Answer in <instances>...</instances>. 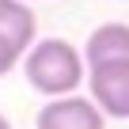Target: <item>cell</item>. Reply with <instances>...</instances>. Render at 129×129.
<instances>
[{
  "instance_id": "6da1fadb",
  "label": "cell",
  "mask_w": 129,
  "mask_h": 129,
  "mask_svg": "<svg viewBox=\"0 0 129 129\" xmlns=\"http://www.w3.org/2000/svg\"><path fill=\"white\" fill-rule=\"evenodd\" d=\"M23 61V72H27V84L38 91V95H76V87L84 84V57L72 42L64 38H34L30 49L19 57Z\"/></svg>"
},
{
  "instance_id": "8992f818",
  "label": "cell",
  "mask_w": 129,
  "mask_h": 129,
  "mask_svg": "<svg viewBox=\"0 0 129 129\" xmlns=\"http://www.w3.org/2000/svg\"><path fill=\"white\" fill-rule=\"evenodd\" d=\"M19 57H23V53H19L12 42H4V38H0V76H8L15 64H19Z\"/></svg>"
},
{
  "instance_id": "3957f363",
  "label": "cell",
  "mask_w": 129,
  "mask_h": 129,
  "mask_svg": "<svg viewBox=\"0 0 129 129\" xmlns=\"http://www.w3.org/2000/svg\"><path fill=\"white\" fill-rule=\"evenodd\" d=\"M38 129H106V118L84 95H57L38 110Z\"/></svg>"
},
{
  "instance_id": "52a82bcc",
  "label": "cell",
  "mask_w": 129,
  "mask_h": 129,
  "mask_svg": "<svg viewBox=\"0 0 129 129\" xmlns=\"http://www.w3.org/2000/svg\"><path fill=\"white\" fill-rule=\"evenodd\" d=\"M0 129H12V121H8V118H4V114H0Z\"/></svg>"
},
{
  "instance_id": "277c9868",
  "label": "cell",
  "mask_w": 129,
  "mask_h": 129,
  "mask_svg": "<svg viewBox=\"0 0 129 129\" xmlns=\"http://www.w3.org/2000/svg\"><path fill=\"white\" fill-rule=\"evenodd\" d=\"M84 69L91 64H114V61H129V23H103L87 34L84 46Z\"/></svg>"
},
{
  "instance_id": "ba28073f",
  "label": "cell",
  "mask_w": 129,
  "mask_h": 129,
  "mask_svg": "<svg viewBox=\"0 0 129 129\" xmlns=\"http://www.w3.org/2000/svg\"><path fill=\"white\" fill-rule=\"evenodd\" d=\"M27 4H30V0H27Z\"/></svg>"
},
{
  "instance_id": "7a4b0ae2",
  "label": "cell",
  "mask_w": 129,
  "mask_h": 129,
  "mask_svg": "<svg viewBox=\"0 0 129 129\" xmlns=\"http://www.w3.org/2000/svg\"><path fill=\"white\" fill-rule=\"evenodd\" d=\"M87 87H91V103L99 106L103 118H129V61H114V64H91L84 72Z\"/></svg>"
},
{
  "instance_id": "5b68a950",
  "label": "cell",
  "mask_w": 129,
  "mask_h": 129,
  "mask_svg": "<svg viewBox=\"0 0 129 129\" xmlns=\"http://www.w3.org/2000/svg\"><path fill=\"white\" fill-rule=\"evenodd\" d=\"M34 34H38V19L34 8H27V0H0V38L12 42L19 53H27Z\"/></svg>"
}]
</instances>
